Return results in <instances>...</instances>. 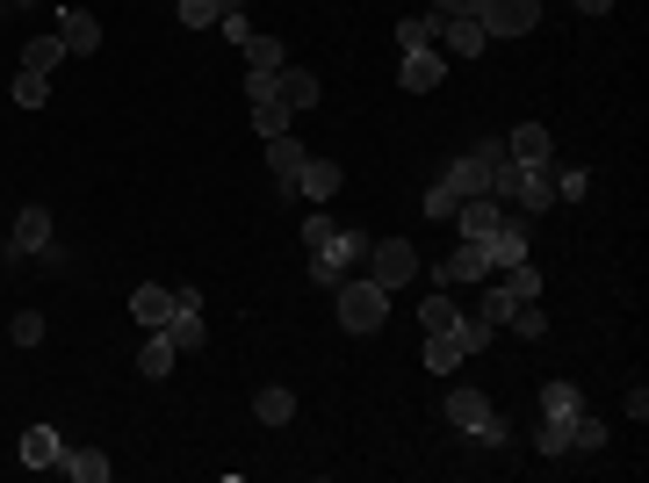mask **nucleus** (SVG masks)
Segmentation results:
<instances>
[{"instance_id": "nucleus-1", "label": "nucleus", "mask_w": 649, "mask_h": 483, "mask_svg": "<svg viewBox=\"0 0 649 483\" xmlns=\"http://www.w3.org/2000/svg\"><path fill=\"white\" fill-rule=\"evenodd\" d=\"M491 203L520 209V217H542V209H556V188H548V166H520V159H505V166L491 173Z\"/></svg>"}, {"instance_id": "nucleus-2", "label": "nucleus", "mask_w": 649, "mask_h": 483, "mask_svg": "<svg viewBox=\"0 0 649 483\" xmlns=\"http://www.w3.org/2000/svg\"><path fill=\"white\" fill-rule=\"evenodd\" d=\"M383 318H390V289H376V281H340V325L346 332H383Z\"/></svg>"}, {"instance_id": "nucleus-3", "label": "nucleus", "mask_w": 649, "mask_h": 483, "mask_svg": "<svg viewBox=\"0 0 649 483\" xmlns=\"http://www.w3.org/2000/svg\"><path fill=\"white\" fill-rule=\"evenodd\" d=\"M368 245H376V239H361V231H332V245H324V253H310V281H318V289H340L346 267H354V260H368Z\"/></svg>"}, {"instance_id": "nucleus-4", "label": "nucleus", "mask_w": 649, "mask_h": 483, "mask_svg": "<svg viewBox=\"0 0 649 483\" xmlns=\"http://www.w3.org/2000/svg\"><path fill=\"white\" fill-rule=\"evenodd\" d=\"M411 275H419V253H411L405 239H383V245H368V281H376V289H405Z\"/></svg>"}, {"instance_id": "nucleus-5", "label": "nucleus", "mask_w": 649, "mask_h": 483, "mask_svg": "<svg viewBox=\"0 0 649 483\" xmlns=\"http://www.w3.org/2000/svg\"><path fill=\"white\" fill-rule=\"evenodd\" d=\"M477 22H483V36H527L542 22V0H483Z\"/></svg>"}, {"instance_id": "nucleus-6", "label": "nucleus", "mask_w": 649, "mask_h": 483, "mask_svg": "<svg viewBox=\"0 0 649 483\" xmlns=\"http://www.w3.org/2000/svg\"><path fill=\"white\" fill-rule=\"evenodd\" d=\"M397 80H405V94H433V87L447 80V51H441V44H419V51H405Z\"/></svg>"}, {"instance_id": "nucleus-7", "label": "nucleus", "mask_w": 649, "mask_h": 483, "mask_svg": "<svg viewBox=\"0 0 649 483\" xmlns=\"http://www.w3.org/2000/svg\"><path fill=\"white\" fill-rule=\"evenodd\" d=\"M36 253H52V209L30 203L15 217V239H8V260H36Z\"/></svg>"}, {"instance_id": "nucleus-8", "label": "nucleus", "mask_w": 649, "mask_h": 483, "mask_svg": "<svg viewBox=\"0 0 649 483\" xmlns=\"http://www.w3.org/2000/svg\"><path fill=\"white\" fill-rule=\"evenodd\" d=\"M58 44H66V58L102 51V22L87 15V8H58Z\"/></svg>"}, {"instance_id": "nucleus-9", "label": "nucleus", "mask_w": 649, "mask_h": 483, "mask_svg": "<svg viewBox=\"0 0 649 483\" xmlns=\"http://www.w3.org/2000/svg\"><path fill=\"white\" fill-rule=\"evenodd\" d=\"M433 44H441L447 58H477L491 36H483V22H477V15H441V36H433Z\"/></svg>"}, {"instance_id": "nucleus-10", "label": "nucleus", "mask_w": 649, "mask_h": 483, "mask_svg": "<svg viewBox=\"0 0 649 483\" xmlns=\"http://www.w3.org/2000/svg\"><path fill=\"white\" fill-rule=\"evenodd\" d=\"M441 412H447V426H455V433H469V440H477V433H483V426H491V418H498L483 390H455V398H447Z\"/></svg>"}, {"instance_id": "nucleus-11", "label": "nucleus", "mask_w": 649, "mask_h": 483, "mask_svg": "<svg viewBox=\"0 0 649 483\" xmlns=\"http://www.w3.org/2000/svg\"><path fill=\"white\" fill-rule=\"evenodd\" d=\"M340 181H346L340 159H304V173H296V195H310V203H332V195H340Z\"/></svg>"}, {"instance_id": "nucleus-12", "label": "nucleus", "mask_w": 649, "mask_h": 483, "mask_svg": "<svg viewBox=\"0 0 649 483\" xmlns=\"http://www.w3.org/2000/svg\"><path fill=\"white\" fill-rule=\"evenodd\" d=\"M491 173H498V166H491V159H477V152H462V159H455V166H447V173H441V181H447V188H455V195H462V203H469V195H491Z\"/></svg>"}, {"instance_id": "nucleus-13", "label": "nucleus", "mask_w": 649, "mask_h": 483, "mask_svg": "<svg viewBox=\"0 0 649 483\" xmlns=\"http://www.w3.org/2000/svg\"><path fill=\"white\" fill-rule=\"evenodd\" d=\"M441 281H491V253H483L477 239H462L455 253L441 260Z\"/></svg>"}, {"instance_id": "nucleus-14", "label": "nucleus", "mask_w": 649, "mask_h": 483, "mask_svg": "<svg viewBox=\"0 0 649 483\" xmlns=\"http://www.w3.org/2000/svg\"><path fill=\"white\" fill-rule=\"evenodd\" d=\"M548 152H556L548 123H520L513 138H505V159H520V166H548Z\"/></svg>"}, {"instance_id": "nucleus-15", "label": "nucleus", "mask_w": 649, "mask_h": 483, "mask_svg": "<svg viewBox=\"0 0 649 483\" xmlns=\"http://www.w3.org/2000/svg\"><path fill=\"white\" fill-rule=\"evenodd\" d=\"M455 217H462V239H477V245H483L498 225H505V203H491V195H469Z\"/></svg>"}, {"instance_id": "nucleus-16", "label": "nucleus", "mask_w": 649, "mask_h": 483, "mask_svg": "<svg viewBox=\"0 0 649 483\" xmlns=\"http://www.w3.org/2000/svg\"><path fill=\"white\" fill-rule=\"evenodd\" d=\"M304 145L289 138V130H282V138H267V166H274V181H282V195H296V173H304Z\"/></svg>"}, {"instance_id": "nucleus-17", "label": "nucleus", "mask_w": 649, "mask_h": 483, "mask_svg": "<svg viewBox=\"0 0 649 483\" xmlns=\"http://www.w3.org/2000/svg\"><path fill=\"white\" fill-rule=\"evenodd\" d=\"M130 318H137L145 332H159V325L173 318V289H159V281H152V289H130Z\"/></svg>"}, {"instance_id": "nucleus-18", "label": "nucleus", "mask_w": 649, "mask_h": 483, "mask_svg": "<svg viewBox=\"0 0 649 483\" xmlns=\"http://www.w3.org/2000/svg\"><path fill=\"white\" fill-rule=\"evenodd\" d=\"M274 94H282L289 108H310V102L324 94V87H318V72H304V66H282V72H274Z\"/></svg>"}, {"instance_id": "nucleus-19", "label": "nucleus", "mask_w": 649, "mask_h": 483, "mask_svg": "<svg viewBox=\"0 0 649 483\" xmlns=\"http://www.w3.org/2000/svg\"><path fill=\"white\" fill-rule=\"evenodd\" d=\"M527 440H534V455H548V462H563V455H570V418H542V412H534Z\"/></svg>"}, {"instance_id": "nucleus-20", "label": "nucleus", "mask_w": 649, "mask_h": 483, "mask_svg": "<svg viewBox=\"0 0 649 483\" xmlns=\"http://www.w3.org/2000/svg\"><path fill=\"white\" fill-rule=\"evenodd\" d=\"M58 462H66V448H58L52 426H30V433H22V469H58Z\"/></svg>"}, {"instance_id": "nucleus-21", "label": "nucleus", "mask_w": 649, "mask_h": 483, "mask_svg": "<svg viewBox=\"0 0 649 483\" xmlns=\"http://www.w3.org/2000/svg\"><path fill=\"white\" fill-rule=\"evenodd\" d=\"M58 469H66L72 483H109V469H116V462H109L102 448H66V462H58Z\"/></svg>"}, {"instance_id": "nucleus-22", "label": "nucleus", "mask_w": 649, "mask_h": 483, "mask_svg": "<svg viewBox=\"0 0 649 483\" xmlns=\"http://www.w3.org/2000/svg\"><path fill=\"white\" fill-rule=\"evenodd\" d=\"M239 51H246V72H282V66H289V51H282V36H246V44H239Z\"/></svg>"}, {"instance_id": "nucleus-23", "label": "nucleus", "mask_w": 649, "mask_h": 483, "mask_svg": "<svg viewBox=\"0 0 649 483\" xmlns=\"http://www.w3.org/2000/svg\"><path fill=\"white\" fill-rule=\"evenodd\" d=\"M137 376H145V382H167L173 376V340H167V332H152V340L137 346Z\"/></svg>"}, {"instance_id": "nucleus-24", "label": "nucleus", "mask_w": 649, "mask_h": 483, "mask_svg": "<svg viewBox=\"0 0 649 483\" xmlns=\"http://www.w3.org/2000/svg\"><path fill=\"white\" fill-rule=\"evenodd\" d=\"M462 361H469V354H462L455 325H447V332H426V368H433V376H455Z\"/></svg>"}, {"instance_id": "nucleus-25", "label": "nucleus", "mask_w": 649, "mask_h": 483, "mask_svg": "<svg viewBox=\"0 0 649 483\" xmlns=\"http://www.w3.org/2000/svg\"><path fill=\"white\" fill-rule=\"evenodd\" d=\"M159 332H167V340H173V354H195V346L209 340L203 311H173V318H167V325H159Z\"/></svg>"}, {"instance_id": "nucleus-26", "label": "nucleus", "mask_w": 649, "mask_h": 483, "mask_svg": "<svg viewBox=\"0 0 649 483\" xmlns=\"http://www.w3.org/2000/svg\"><path fill=\"white\" fill-rule=\"evenodd\" d=\"M253 418H260V426H289V418H296V398L282 390V382H267V390L253 398Z\"/></svg>"}, {"instance_id": "nucleus-27", "label": "nucleus", "mask_w": 649, "mask_h": 483, "mask_svg": "<svg viewBox=\"0 0 649 483\" xmlns=\"http://www.w3.org/2000/svg\"><path fill=\"white\" fill-rule=\"evenodd\" d=\"M599 448H606V418H592L578 404V412H570V455H599Z\"/></svg>"}, {"instance_id": "nucleus-28", "label": "nucleus", "mask_w": 649, "mask_h": 483, "mask_svg": "<svg viewBox=\"0 0 649 483\" xmlns=\"http://www.w3.org/2000/svg\"><path fill=\"white\" fill-rule=\"evenodd\" d=\"M513 303H520V296L513 289H505V275H491V289H483V303H477V318H483V325H505V318H513Z\"/></svg>"}, {"instance_id": "nucleus-29", "label": "nucleus", "mask_w": 649, "mask_h": 483, "mask_svg": "<svg viewBox=\"0 0 649 483\" xmlns=\"http://www.w3.org/2000/svg\"><path fill=\"white\" fill-rule=\"evenodd\" d=\"M548 188H556V203H584L592 173H584V166H556V159H548Z\"/></svg>"}, {"instance_id": "nucleus-30", "label": "nucleus", "mask_w": 649, "mask_h": 483, "mask_svg": "<svg viewBox=\"0 0 649 483\" xmlns=\"http://www.w3.org/2000/svg\"><path fill=\"white\" fill-rule=\"evenodd\" d=\"M433 36H441V15H433V8L426 15H405L397 22V51H419V44H433Z\"/></svg>"}, {"instance_id": "nucleus-31", "label": "nucleus", "mask_w": 649, "mask_h": 483, "mask_svg": "<svg viewBox=\"0 0 649 483\" xmlns=\"http://www.w3.org/2000/svg\"><path fill=\"white\" fill-rule=\"evenodd\" d=\"M534 404H542V418H570V412H578V382H542V398H534Z\"/></svg>"}, {"instance_id": "nucleus-32", "label": "nucleus", "mask_w": 649, "mask_h": 483, "mask_svg": "<svg viewBox=\"0 0 649 483\" xmlns=\"http://www.w3.org/2000/svg\"><path fill=\"white\" fill-rule=\"evenodd\" d=\"M455 318H462V311H455V296H447V289H433L426 303H419V332H447Z\"/></svg>"}, {"instance_id": "nucleus-33", "label": "nucleus", "mask_w": 649, "mask_h": 483, "mask_svg": "<svg viewBox=\"0 0 649 483\" xmlns=\"http://www.w3.org/2000/svg\"><path fill=\"white\" fill-rule=\"evenodd\" d=\"M8 94H15V108H44V102H52V72H15Z\"/></svg>"}, {"instance_id": "nucleus-34", "label": "nucleus", "mask_w": 649, "mask_h": 483, "mask_svg": "<svg viewBox=\"0 0 649 483\" xmlns=\"http://www.w3.org/2000/svg\"><path fill=\"white\" fill-rule=\"evenodd\" d=\"M58 58H66V44H58V36H36V44H22V72H58Z\"/></svg>"}, {"instance_id": "nucleus-35", "label": "nucleus", "mask_w": 649, "mask_h": 483, "mask_svg": "<svg viewBox=\"0 0 649 483\" xmlns=\"http://www.w3.org/2000/svg\"><path fill=\"white\" fill-rule=\"evenodd\" d=\"M173 15H181V30H217L224 0H173Z\"/></svg>"}, {"instance_id": "nucleus-36", "label": "nucleus", "mask_w": 649, "mask_h": 483, "mask_svg": "<svg viewBox=\"0 0 649 483\" xmlns=\"http://www.w3.org/2000/svg\"><path fill=\"white\" fill-rule=\"evenodd\" d=\"M505 325H520V340H548V311H542V296L534 303H513V318Z\"/></svg>"}, {"instance_id": "nucleus-37", "label": "nucleus", "mask_w": 649, "mask_h": 483, "mask_svg": "<svg viewBox=\"0 0 649 483\" xmlns=\"http://www.w3.org/2000/svg\"><path fill=\"white\" fill-rule=\"evenodd\" d=\"M253 130L260 138H282L289 130V102H253Z\"/></svg>"}, {"instance_id": "nucleus-38", "label": "nucleus", "mask_w": 649, "mask_h": 483, "mask_svg": "<svg viewBox=\"0 0 649 483\" xmlns=\"http://www.w3.org/2000/svg\"><path fill=\"white\" fill-rule=\"evenodd\" d=\"M455 340H462V354H483V346H491V325H483V318H455Z\"/></svg>"}, {"instance_id": "nucleus-39", "label": "nucleus", "mask_w": 649, "mask_h": 483, "mask_svg": "<svg viewBox=\"0 0 649 483\" xmlns=\"http://www.w3.org/2000/svg\"><path fill=\"white\" fill-rule=\"evenodd\" d=\"M332 217H304V253H324V245H332Z\"/></svg>"}, {"instance_id": "nucleus-40", "label": "nucleus", "mask_w": 649, "mask_h": 483, "mask_svg": "<svg viewBox=\"0 0 649 483\" xmlns=\"http://www.w3.org/2000/svg\"><path fill=\"white\" fill-rule=\"evenodd\" d=\"M455 209H462V195L447 188V181H433L426 188V217H455Z\"/></svg>"}, {"instance_id": "nucleus-41", "label": "nucleus", "mask_w": 649, "mask_h": 483, "mask_svg": "<svg viewBox=\"0 0 649 483\" xmlns=\"http://www.w3.org/2000/svg\"><path fill=\"white\" fill-rule=\"evenodd\" d=\"M8 332H15V346H36V340H44V318H36V311H15V325H8Z\"/></svg>"}, {"instance_id": "nucleus-42", "label": "nucleus", "mask_w": 649, "mask_h": 483, "mask_svg": "<svg viewBox=\"0 0 649 483\" xmlns=\"http://www.w3.org/2000/svg\"><path fill=\"white\" fill-rule=\"evenodd\" d=\"M217 30L231 36V44H246V36H253V22H246V8H224V15H217Z\"/></svg>"}, {"instance_id": "nucleus-43", "label": "nucleus", "mask_w": 649, "mask_h": 483, "mask_svg": "<svg viewBox=\"0 0 649 483\" xmlns=\"http://www.w3.org/2000/svg\"><path fill=\"white\" fill-rule=\"evenodd\" d=\"M246 102H282V94H274V72H246Z\"/></svg>"}, {"instance_id": "nucleus-44", "label": "nucleus", "mask_w": 649, "mask_h": 483, "mask_svg": "<svg viewBox=\"0 0 649 483\" xmlns=\"http://www.w3.org/2000/svg\"><path fill=\"white\" fill-rule=\"evenodd\" d=\"M483 0H433V15H477Z\"/></svg>"}, {"instance_id": "nucleus-45", "label": "nucleus", "mask_w": 649, "mask_h": 483, "mask_svg": "<svg viewBox=\"0 0 649 483\" xmlns=\"http://www.w3.org/2000/svg\"><path fill=\"white\" fill-rule=\"evenodd\" d=\"M606 8H614V0H578V15H606Z\"/></svg>"}, {"instance_id": "nucleus-46", "label": "nucleus", "mask_w": 649, "mask_h": 483, "mask_svg": "<svg viewBox=\"0 0 649 483\" xmlns=\"http://www.w3.org/2000/svg\"><path fill=\"white\" fill-rule=\"evenodd\" d=\"M224 8H246V0H224Z\"/></svg>"}]
</instances>
